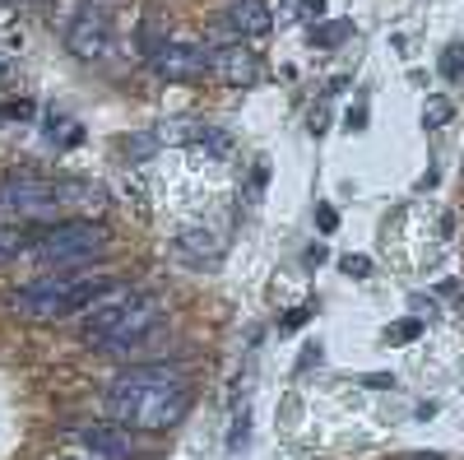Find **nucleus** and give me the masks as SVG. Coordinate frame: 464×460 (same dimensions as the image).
Returning a JSON list of instances; mask_svg holds the SVG:
<instances>
[{
	"label": "nucleus",
	"instance_id": "9b49d317",
	"mask_svg": "<svg viewBox=\"0 0 464 460\" xmlns=\"http://www.w3.org/2000/svg\"><path fill=\"white\" fill-rule=\"evenodd\" d=\"M116 387H163V391H181L186 387V372L181 367H168V363H144V367H130L116 377Z\"/></svg>",
	"mask_w": 464,
	"mask_h": 460
},
{
	"label": "nucleus",
	"instance_id": "5701e85b",
	"mask_svg": "<svg viewBox=\"0 0 464 460\" xmlns=\"http://www.w3.org/2000/svg\"><path fill=\"white\" fill-rule=\"evenodd\" d=\"M302 5H306V15H321V10H325V0H302Z\"/></svg>",
	"mask_w": 464,
	"mask_h": 460
},
{
	"label": "nucleus",
	"instance_id": "4be33fe9",
	"mask_svg": "<svg viewBox=\"0 0 464 460\" xmlns=\"http://www.w3.org/2000/svg\"><path fill=\"white\" fill-rule=\"evenodd\" d=\"M362 126H367V112L353 107V112H348V131H362Z\"/></svg>",
	"mask_w": 464,
	"mask_h": 460
},
{
	"label": "nucleus",
	"instance_id": "f03ea898",
	"mask_svg": "<svg viewBox=\"0 0 464 460\" xmlns=\"http://www.w3.org/2000/svg\"><path fill=\"white\" fill-rule=\"evenodd\" d=\"M111 293H121V284L107 275H98V279L93 275L89 279H37V284L14 293V312L37 317V321H61V317L84 312V307H98Z\"/></svg>",
	"mask_w": 464,
	"mask_h": 460
},
{
	"label": "nucleus",
	"instance_id": "0eeeda50",
	"mask_svg": "<svg viewBox=\"0 0 464 460\" xmlns=\"http://www.w3.org/2000/svg\"><path fill=\"white\" fill-rule=\"evenodd\" d=\"M209 74L227 89H246V84L260 80V61H256L251 47H242V37H237V43H227V47H209Z\"/></svg>",
	"mask_w": 464,
	"mask_h": 460
},
{
	"label": "nucleus",
	"instance_id": "4468645a",
	"mask_svg": "<svg viewBox=\"0 0 464 460\" xmlns=\"http://www.w3.org/2000/svg\"><path fill=\"white\" fill-rule=\"evenodd\" d=\"M348 33H353V24H348V19H339V24H321V28H312V47H339Z\"/></svg>",
	"mask_w": 464,
	"mask_h": 460
},
{
	"label": "nucleus",
	"instance_id": "423d86ee",
	"mask_svg": "<svg viewBox=\"0 0 464 460\" xmlns=\"http://www.w3.org/2000/svg\"><path fill=\"white\" fill-rule=\"evenodd\" d=\"M153 74L168 84H190V80H205L209 74V52L196 43H163L153 52Z\"/></svg>",
	"mask_w": 464,
	"mask_h": 460
},
{
	"label": "nucleus",
	"instance_id": "39448f33",
	"mask_svg": "<svg viewBox=\"0 0 464 460\" xmlns=\"http://www.w3.org/2000/svg\"><path fill=\"white\" fill-rule=\"evenodd\" d=\"M65 47L74 56H84V61H98L111 52V19L102 5H84L80 15H74V24L65 28Z\"/></svg>",
	"mask_w": 464,
	"mask_h": 460
},
{
	"label": "nucleus",
	"instance_id": "6e6552de",
	"mask_svg": "<svg viewBox=\"0 0 464 460\" xmlns=\"http://www.w3.org/2000/svg\"><path fill=\"white\" fill-rule=\"evenodd\" d=\"M56 205H61V191L47 186V181H33V177L10 181L5 191H0V210L19 214V219H43V214H52Z\"/></svg>",
	"mask_w": 464,
	"mask_h": 460
},
{
	"label": "nucleus",
	"instance_id": "412c9836",
	"mask_svg": "<svg viewBox=\"0 0 464 460\" xmlns=\"http://www.w3.org/2000/svg\"><path fill=\"white\" fill-rule=\"evenodd\" d=\"M316 223L325 228V233H334V228H339V214H334L330 205H316Z\"/></svg>",
	"mask_w": 464,
	"mask_h": 460
},
{
	"label": "nucleus",
	"instance_id": "a211bd4d",
	"mask_svg": "<svg viewBox=\"0 0 464 460\" xmlns=\"http://www.w3.org/2000/svg\"><path fill=\"white\" fill-rule=\"evenodd\" d=\"M422 335V321H400V326H391V339H418Z\"/></svg>",
	"mask_w": 464,
	"mask_h": 460
},
{
	"label": "nucleus",
	"instance_id": "ddd939ff",
	"mask_svg": "<svg viewBox=\"0 0 464 460\" xmlns=\"http://www.w3.org/2000/svg\"><path fill=\"white\" fill-rule=\"evenodd\" d=\"M33 238H37V233H24V228H0V265L14 260L19 251H28Z\"/></svg>",
	"mask_w": 464,
	"mask_h": 460
},
{
	"label": "nucleus",
	"instance_id": "f8f14e48",
	"mask_svg": "<svg viewBox=\"0 0 464 460\" xmlns=\"http://www.w3.org/2000/svg\"><path fill=\"white\" fill-rule=\"evenodd\" d=\"M177 251L190 256V260H218L223 242L209 233V228H186V233H177Z\"/></svg>",
	"mask_w": 464,
	"mask_h": 460
},
{
	"label": "nucleus",
	"instance_id": "f257e3e1",
	"mask_svg": "<svg viewBox=\"0 0 464 460\" xmlns=\"http://www.w3.org/2000/svg\"><path fill=\"white\" fill-rule=\"evenodd\" d=\"M153 326H159V302L153 298L111 293L98 307H89L80 335H84V344H98V349H126V344L144 339Z\"/></svg>",
	"mask_w": 464,
	"mask_h": 460
},
{
	"label": "nucleus",
	"instance_id": "dca6fc26",
	"mask_svg": "<svg viewBox=\"0 0 464 460\" xmlns=\"http://www.w3.org/2000/svg\"><path fill=\"white\" fill-rule=\"evenodd\" d=\"M339 265H343V275H353V279H367L372 275V260L367 256H343Z\"/></svg>",
	"mask_w": 464,
	"mask_h": 460
},
{
	"label": "nucleus",
	"instance_id": "6ab92c4d",
	"mask_svg": "<svg viewBox=\"0 0 464 460\" xmlns=\"http://www.w3.org/2000/svg\"><path fill=\"white\" fill-rule=\"evenodd\" d=\"M312 312H316V302H306V307H297V312H288V317H284V330H297V326H302L306 317H312Z\"/></svg>",
	"mask_w": 464,
	"mask_h": 460
},
{
	"label": "nucleus",
	"instance_id": "1a4fd4ad",
	"mask_svg": "<svg viewBox=\"0 0 464 460\" xmlns=\"http://www.w3.org/2000/svg\"><path fill=\"white\" fill-rule=\"evenodd\" d=\"M80 446H84L93 460H130V455H135L130 437L116 428V424H93V428H84V433H80Z\"/></svg>",
	"mask_w": 464,
	"mask_h": 460
},
{
	"label": "nucleus",
	"instance_id": "9d476101",
	"mask_svg": "<svg viewBox=\"0 0 464 460\" xmlns=\"http://www.w3.org/2000/svg\"><path fill=\"white\" fill-rule=\"evenodd\" d=\"M227 24L237 37H265L275 28V15L265 10V0H232L227 5Z\"/></svg>",
	"mask_w": 464,
	"mask_h": 460
},
{
	"label": "nucleus",
	"instance_id": "20e7f679",
	"mask_svg": "<svg viewBox=\"0 0 464 460\" xmlns=\"http://www.w3.org/2000/svg\"><path fill=\"white\" fill-rule=\"evenodd\" d=\"M102 242H107V233H102L98 223L74 219V223H56V228H47V233H37L28 251H33L37 260H84V256H93Z\"/></svg>",
	"mask_w": 464,
	"mask_h": 460
},
{
	"label": "nucleus",
	"instance_id": "aec40b11",
	"mask_svg": "<svg viewBox=\"0 0 464 460\" xmlns=\"http://www.w3.org/2000/svg\"><path fill=\"white\" fill-rule=\"evenodd\" d=\"M362 387H372V391H391V387H395V377H391V372H372V377H362Z\"/></svg>",
	"mask_w": 464,
	"mask_h": 460
},
{
	"label": "nucleus",
	"instance_id": "2eb2a0df",
	"mask_svg": "<svg viewBox=\"0 0 464 460\" xmlns=\"http://www.w3.org/2000/svg\"><path fill=\"white\" fill-rule=\"evenodd\" d=\"M450 112H455V107H450V98H428V103H422V122H428V126L437 131V126H446V122H450Z\"/></svg>",
	"mask_w": 464,
	"mask_h": 460
},
{
	"label": "nucleus",
	"instance_id": "7ed1b4c3",
	"mask_svg": "<svg viewBox=\"0 0 464 460\" xmlns=\"http://www.w3.org/2000/svg\"><path fill=\"white\" fill-rule=\"evenodd\" d=\"M107 409L111 418H121L130 428H144V433H159V428H172L186 418L190 409V391H163V387H111L107 396Z\"/></svg>",
	"mask_w": 464,
	"mask_h": 460
},
{
	"label": "nucleus",
	"instance_id": "f3484780",
	"mask_svg": "<svg viewBox=\"0 0 464 460\" xmlns=\"http://www.w3.org/2000/svg\"><path fill=\"white\" fill-rule=\"evenodd\" d=\"M441 70H446V74H450V80H455V74L464 70V47H450V52L441 56Z\"/></svg>",
	"mask_w": 464,
	"mask_h": 460
}]
</instances>
